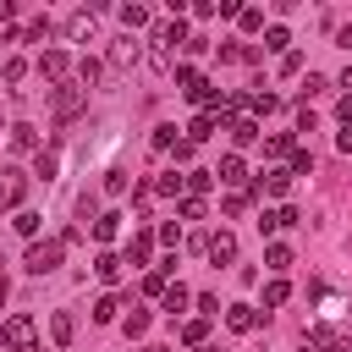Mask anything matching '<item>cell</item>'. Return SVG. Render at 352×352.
I'll return each instance as SVG.
<instances>
[{
  "label": "cell",
  "mask_w": 352,
  "mask_h": 352,
  "mask_svg": "<svg viewBox=\"0 0 352 352\" xmlns=\"http://www.w3.org/2000/svg\"><path fill=\"white\" fill-rule=\"evenodd\" d=\"M66 258V242L60 236H44V242H28V253H22V264L33 270V275H50L55 264Z\"/></svg>",
  "instance_id": "1"
},
{
  "label": "cell",
  "mask_w": 352,
  "mask_h": 352,
  "mask_svg": "<svg viewBox=\"0 0 352 352\" xmlns=\"http://www.w3.org/2000/svg\"><path fill=\"white\" fill-rule=\"evenodd\" d=\"M0 346H11V352H38V346H33V319H28V314H11V319L0 324Z\"/></svg>",
  "instance_id": "2"
},
{
  "label": "cell",
  "mask_w": 352,
  "mask_h": 352,
  "mask_svg": "<svg viewBox=\"0 0 352 352\" xmlns=\"http://www.w3.org/2000/svg\"><path fill=\"white\" fill-rule=\"evenodd\" d=\"M204 253H209L214 264H236V236L220 226V231H209V236H204Z\"/></svg>",
  "instance_id": "3"
},
{
  "label": "cell",
  "mask_w": 352,
  "mask_h": 352,
  "mask_svg": "<svg viewBox=\"0 0 352 352\" xmlns=\"http://www.w3.org/2000/svg\"><path fill=\"white\" fill-rule=\"evenodd\" d=\"M187 38H192V33H187V22H182V16H170V22H154V44H160V50H176V44L187 50Z\"/></svg>",
  "instance_id": "4"
},
{
  "label": "cell",
  "mask_w": 352,
  "mask_h": 352,
  "mask_svg": "<svg viewBox=\"0 0 352 352\" xmlns=\"http://www.w3.org/2000/svg\"><path fill=\"white\" fill-rule=\"evenodd\" d=\"M82 104H88V88H72V82H66V88H55V116H60V121H72Z\"/></svg>",
  "instance_id": "5"
},
{
  "label": "cell",
  "mask_w": 352,
  "mask_h": 352,
  "mask_svg": "<svg viewBox=\"0 0 352 352\" xmlns=\"http://www.w3.org/2000/svg\"><path fill=\"white\" fill-rule=\"evenodd\" d=\"M308 346H319V352H352V336H336L330 324H314L308 330Z\"/></svg>",
  "instance_id": "6"
},
{
  "label": "cell",
  "mask_w": 352,
  "mask_h": 352,
  "mask_svg": "<svg viewBox=\"0 0 352 352\" xmlns=\"http://www.w3.org/2000/svg\"><path fill=\"white\" fill-rule=\"evenodd\" d=\"M22 187H28L22 170H0V209H16L22 204Z\"/></svg>",
  "instance_id": "7"
},
{
  "label": "cell",
  "mask_w": 352,
  "mask_h": 352,
  "mask_svg": "<svg viewBox=\"0 0 352 352\" xmlns=\"http://www.w3.org/2000/svg\"><path fill=\"white\" fill-rule=\"evenodd\" d=\"M226 324H231V330H236V336H248V330H253V324H258V314H253V308H248V302H231V308H226Z\"/></svg>",
  "instance_id": "8"
},
{
  "label": "cell",
  "mask_w": 352,
  "mask_h": 352,
  "mask_svg": "<svg viewBox=\"0 0 352 352\" xmlns=\"http://www.w3.org/2000/svg\"><path fill=\"white\" fill-rule=\"evenodd\" d=\"M66 66H72L66 50H44V55H38V72H44V77H66Z\"/></svg>",
  "instance_id": "9"
},
{
  "label": "cell",
  "mask_w": 352,
  "mask_h": 352,
  "mask_svg": "<svg viewBox=\"0 0 352 352\" xmlns=\"http://www.w3.org/2000/svg\"><path fill=\"white\" fill-rule=\"evenodd\" d=\"M258 192H275V198H286V192H292V170H264V176H258Z\"/></svg>",
  "instance_id": "10"
},
{
  "label": "cell",
  "mask_w": 352,
  "mask_h": 352,
  "mask_svg": "<svg viewBox=\"0 0 352 352\" xmlns=\"http://www.w3.org/2000/svg\"><path fill=\"white\" fill-rule=\"evenodd\" d=\"M121 264H126V258H116V253L104 248V253L94 258V275H99V280H121Z\"/></svg>",
  "instance_id": "11"
},
{
  "label": "cell",
  "mask_w": 352,
  "mask_h": 352,
  "mask_svg": "<svg viewBox=\"0 0 352 352\" xmlns=\"http://www.w3.org/2000/svg\"><path fill=\"white\" fill-rule=\"evenodd\" d=\"M138 55H143V50H138V38H132V33L110 44V60H116V66H126V60H138Z\"/></svg>",
  "instance_id": "12"
},
{
  "label": "cell",
  "mask_w": 352,
  "mask_h": 352,
  "mask_svg": "<svg viewBox=\"0 0 352 352\" xmlns=\"http://www.w3.org/2000/svg\"><path fill=\"white\" fill-rule=\"evenodd\" d=\"M214 126H220L214 116H192V121H187V143H204V138H214Z\"/></svg>",
  "instance_id": "13"
},
{
  "label": "cell",
  "mask_w": 352,
  "mask_h": 352,
  "mask_svg": "<svg viewBox=\"0 0 352 352\" xmlns=\"http://www.w3.org/2000/svg\"><path fill=\"white\" fill-rule=\"evenodd\" d=\"M121 236V214H99L94 220V242H116Z\"/></svg>",
  "instance_id": "14"
},
{
  "label": "cell",
  "mask_w": 352,
  "mask_h": 352,
  "mask_svg": "<svg viewBox=\"0 0 352 352\" xmlns=\"http://www.w3.org/2000/svg\"><path fill=\"white\" fill-rule=\"evenodd\" d=\"M148 248H154V236H148V231H138V236L126 242V264H148Z\"/></svg>",
  "instance_id": "15"
},
{
  "label": "cell",
  "mask_w": 352,
  "mask_h": 352,
  "mask_svg": "<svg viewBox=\"0 0 352 352\" xmlns=\"http://www.w3.org/2000/svg\"><path fill=\"white\" fill-rule=\"evenodd\" d=\"M264 264H270L275 275H280V270H292V248H286V242H270V248H264Z\"/></svg>",
  "instance_id": "16"
},
{
  "label": "cell",
  "mask_w": 352,
  "mask_h": 352,
  "mask_svg": "<svg viewBox=\"0 0 352 352\" xmlns=\"http://www.w3.org/2000/svg\"><path fill=\"white\" fill-rule=\"evenodd\" d=\"M72 330H77V324H72V314H50V341H55V346H66V341H72Z\"/></svg>",
  "instance_id": "17"
},
{
  "label": "cell",
  "mask_w": 352,
  "mask_h": 352,
  "mask_svg": "<svg viewBox=\"0 0 352 352\" xmlns=\"http://www.w3.org/2000/svg\"><path fill=\"white\" fill-rule=\"evenodd\" d=\"M11 148H22V154H28V148H38V132H33L28 121H16V126H11Z\"/></svg>",
  "instance_id": "18"
},
{
  "label": "cell",
  "mask_w": 352,
  "mask_h": 352,
  "mask_svg": "<svg viewBox=\"0 0 352 352\" xmlns=\"http://www.w3.org/2000/svg\"><path fill=\"white\" fill-rule=\"evenodd\" d=\"M280 302H292V286H286V280L275 275V280L264 286V308H280Z\"/></svg>",
  "instance_id": "19"
},
{
  "label": "cell",
  "mask_w": 352,
  "mask_h": 352,
  "mask_svg": "<svg viewBox=\"0 0 352 352\" xmlns=\"http://www.w3.org/2000/svg\"><path fill=\"white\" fill-rule=\"evenodd\" d=\"M160 302H165V314L176 319V314H182V308H187L192 297H187V286H165V297H160Z\"/></svg>",
  "instance_id": "20"
},
{
  "label": "cell",
  "mask_w": 352,
  "mask_h": 352,
  "mask_svg": "<svg viewBox=\"0 0 352 352\" xmlns=\"http://www.w3.org/2000/svg\"><path fill=\"white\" fill-rule=\"evenodd\" d=\"M66 33H72V38H94V11H77V16L66 22Z\"/></svg>",
  "instance_id": "21"
},
{
  "label": "cell",
  "mask_w": 352,
  "mask_h": 352,
  "mask_svg": "<svg viewBox=\"0 0 352 352\" xmlns=\"http://www.w3.org/2000/svg\"><path fill=\"white\" fill-rule=\"evenodd\" d=\"M231 138H236V143H253V138H264V132H258L253 116H242V121H231Z\"/></svg>",
  "instance_id": "22"
},
{
  "label": "cell",
  "mask_w": 352,
  "mask_h": 352,
  "mask_svg": "<svg viewBox=\"0 0 352 352\" xmlns=\"http://www.w3.org/2000/svg\"><path fill=\"white\" fill-rule=\"evenodd\" d=\"M248 110H253V116H275V110H280V99H275V94H253V99H248Z\"/></svg>",
  "instance_id": "23"
},
{
  "label": "cell",
  "mask_w": 352,
  "mask_h": 352,
  "mask_svg": "<svg viewBox=\"0 0 352 352\" xmlns=\"http://www.w3.org/2000/svg\"><path fill=\"white\" fill-rule=\"evenodd\" d=\"M214 176H220V182H242V154H226Z\"/></svg>",
  "instance_id": "24"
},
{
  "label": "cell",
  "mask_w": 352,
  "mask_h": 352,
  "mask_svg": "<svg viewBox=\"0 0 352 352\" xmlns=\"http://www.w3.org/2000/svg\"><path fill=\"white\" fill-rule=\"evenodd\" d=\"M182 187H187V176H176V170H165V176L154 182V192H165V198H176Z\"/></svg>",
  "instance_id": "25"
},
{
  "label": "cell",
  "mask_w": 352,
  "mask_h": 352,
  "mask_svg": "<svg viewBox=\"0 0 352 352\" xmlns=\"http://www.w3.org/2000/svg\"><path fill=\"white\" fill-rule=\"evenodd\" d=\"M38 220H44V214H33V209H16V220H11V226H16L22 236H38Z\"/></svg>",
  "instance_id": "26"
},
{
  "label": "cell",
  "mask_w": 352,
  "mask_h": 352,
  "mask_svg": "<svg viewBox=\"0 0 352 352\" xmlns=\"http://www.w3.org/2000/svg\"><path fill=\"white\" fill-rule=\"evenodd\" d=\"M204 336H209L204 319H187V324H182V341H187V346H204Z\"/></svg>",
  "instance_id": "27"
},
{
  "label": "cell",
  "mask_w": 352,
  "mask_h": 352,
  "mask_svg": "<svg viewBox=\"0 0 352 352\" xmlns=\"http://www.w3.org/2000/svg\"><path fill=\"white\" fill-rule=\"evenodd\" d=\"M264 154H292V132H270L264 138Z\"/></svg>",
  "instance_id": "28"
},
{
  "label": "cell",
  "mask_w": 352,
  "mask_h": 352,
  "mask_svg": "<svg viewBox=\"0 0 352 352\" xmlns=\"http://www.w3.org/2000/svg\"><path fill=\"white\" fill-rule=\"evenodd\" d=\"M286 170H292V176H308V170H314V154H308V148H292V165H286Z\"/></svg>",
  "instance_id": "29"
},
{
  "label": "cell",
  "mask_w": 352,
  "mask_h": 352,
  "mask_svg": "<svg viewBox=\"0 0 352 352\" xmlns=\"http://www.w3.org/2000/svg\"><path fill=\"white\" fill-rule=\"evenodd\" d=\"M209 182H214V170H187V192H192V198L209 192Z\"/></svg>",
  "instance_id": "30"
},
{
  "label": "cell",
  "mask_w": 352,
  "mask_h": 352,
  "mask_svg": "<svg viewBox=\"0 0 352 352\" xmlns=\"http://www.w3.org/2000/svg\"><path fill=\"white\" fill-rule=\"evenodd\" d=\"M121 22H126V28H148V11H143V6H121Z\"/></svg>",
  "instance_id": "31"
},
{
  "label": "cell",
  "mask_w": 352,
  "mask_h": 352,
  "mask_svg": "<svg viewBox=\"0 0 352 352\" xmlns=\"http://www.w3.org/2000/svg\"><path fill=\"white\" fill-rule=\"evenodd\" d=\"M286 44H292L286 28H264V50H286Z\"/></svg>",
  "instance_id": "32"
},
{
  "label": "cell",
  "mask_w": 352,
  "mask_h": 352,
  "mask_svg": "<svg viewBox=\"0 0 352 352\" xmlns=\"http://www.w3.org/2000/svg\"><path fill=\"white\" fill-rule=\"evenodd\" d=\"M176 143H182V138H176V126H170V121H165V126H154V148H176Z\"/></svg>",
  "instance_id": "33"
},
{
  "label": "cell",
  "mask_w": 352,
  "mask_h": 352,
  "mask_svg": "<svg viewBox=\"0 0 352 352\" xmlns=\"http://www.w3.org/2000/svg\"><path fill=\"white\" fill-rule=\"evenodd\" d=\"M55 165H60V154H55V148H38V176H44V182L55 176Z\"/></svg>",
  "instance_id": "34"
},
{
  "label": "cell",
  "mask_w": 352,
  "mask_h": 352,
  "mask_svg": "<svg viewBox=\"0 0 352 352\" xmlns=\"http://www.w3.org/2000/svg\"><path fill=\"white\" fill-rule=\"evenodd\" d=\"M116 308H121L116 297H99V302H94V319H99V324H110V319H116Z\"/></svg>",
  "instance_id": "35"
},
{
  "label": "cell",
  "mask_w": 352,
  "mask_h": 352,
  "mask_svg": "<svg viewBox=\"0 0 352 352\" xmlns=\"http://www.w3.org/2000/svg\"><path fill=\"white\" fill-rule=\"evenodd\" d=\"M236 22H242V33H258V28H264V11H253V6H248Z\"/></svg>",
  "instance_id": "36"
},
{
  "label": "cell",
  "mask_w": 352,
  "mask_h": 352,
  "mask_svg": "<svg viewBox=\"0 0 352 352\" xmlns=\"http://www.w3.org/2000/svg\"><path fill=\"white\" fill-rule=\"evenodd\" d=\"M22 77H28V60L11 55V60H6V82H22Z\"/></svg>",
  "instance_id": "37"
},
{
  "label": "cell",
  "mask_w": 352,
  "mask_h": 352,
  "mask_svg": "<svg viewBox=\"0 0 352 352\" xmlns=\"http://www.w3.org/2000/svg\"><path fill=\"white\" fill-rule=\"evenodd\" d=\"M143 297H165V275H160V270L143 275Z\"/></svg>",
  "instance_id": "38"
},
{
  "label": "cell",
  "mask_w": 352,
  "mask_h": 352,
  "mask_svg": "<svg viewBox=\"0 0 352 352\" xmlns=\"http://www.w3.org/2000/svg\"><path fill=\"white\" fill-rule=\"evenodd\" d=\"M182 220H204V198H182Z\"/></svg>",
  "instance_id": "39"
},
{
  "label": "cell",
  "mask_w": 352,
  "mask_h": 352,
  "mask_svg": "<svg viewBox=\"0 0 352 352\" xmlns=\"http://www.w3.org/2000/svg\"><path fill=\"white\" fill-rule=\"evenodd\" d=\"M280 226H286L280 209H264V214H258V231H280Z\"/></svg>",
  "instance_id": "40"
},
{
  "label": "cell",
  "mask_w": 352,
  "mask_h": 352,
  "mask_svg": "<svg viewBox=\"0 0 352 352\" xmlns=\"http://www.w3.org/2000/svg\"><path fill=\"white\" fill-rule=\"evenodd\" d=\"M143 330H148V314H143V308H138V314H126V336H143Z\"/></svg>",
  "instance_id": "41"
},
{
  "label": "cell",
  "mask_w": 352,
  "mask_h": 352,
  "mask_svg": "<svg viewBox=\"0 0 352 352\" xmlns=\"http://www.w3.org/2000/svg\"><path fill=\"white\" fill-rule=\"evenodd\" d=\"M248 209V192H226V214H242Z\"/></svg>",
  "instance_id": "42"
},
{
  "label": "cell",
  "mask_w": 352,
  "mask_h": 352,
  "mask_svg": "<svg viewBox=\"0 0 352 352\" xmlns=\"http://www.w3.org/2000/svg\"><path fill=\"white\" fill-rule=\"evenodd\" d=\"M336 116H341V121H346V126H352V94H346V99H341V104H336Z\"/></svg>",
  "instance_id": "43"
},
{
  "label": "cell",
  "mask_w": 352,
  "mask_h": 352,
  "mask_svg": "<svg viewBox=\"0 0 352 352\" xmlns=\"http://www.w3.org/2000/svg\"><path fill=\"white\" fill-rule=\"evenodd\" d=\"M11 16H16V6H11V0H0V22H11Z\"/></svg>",
  "instance_id": "44"
},
{
  "label": "cell",
  "mask_w": 352,
  "mask_h": 352,
  "mask_svg": "<svg viewBox=\"0 0 352 352\" xmlns=\"http://www.w3.org/2000/svg\"><path fill=\"white\" fill-rule=\"evenodd\" d=\"M6 297H11V280H6V275H0V302H6Z\"/></svg>",
  "instance_id": "45"
},
{
  "label": "cell",
  "mask_w": 352,
  "mask_h": 352,
  "mask_svg": "<svg viewBox=\"0 0 352 352\" xmlns=\"http://www.w3.org/2000/svg\"><path fill=\"white\" fill-rule=\"evenodd\" d=\"M341 88H352V66H346V72H341Z\"/></svg>",
  "instance_id": "46"
},
{
  "label": "cell",
  "mask_w": 352,
  "mask_h": 352,
  "mask_svg": "<svg viewBox=\"0 0 352 352\" xmlns=\"http://www.w3.org/2000/svg\"><path fill=\"white\" fill-rule=\"evenodd\" d=\"M143 352H170V346H143Z\"/></svg>",
  "instance_id": "47"
}]
</instances>
